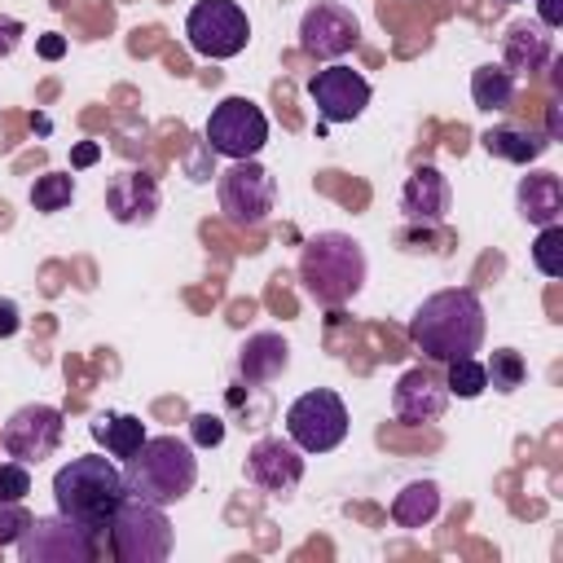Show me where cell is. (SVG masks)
<instances>
[{"label": "cell", "instance_id": "cell-1", "mask_svg": "<svg viewBox=\"0 0 563 563\" xmlns=\"http://www.w3.org/2000/svg\"><path fill=\"white\" fill-rule=\"evenodd\" d=\"M484 303L471 286H453V290H435L427 295L413 317H409V339L413 347L435 361V365H449L457 356H475L479 343H484Z\"/></svg>", "mask_w": 563, "mask_h": 563}, {"label": "cell", "instance_id": "cell-2", "mask_svg": "<svg viewBox=\"0 0 563 563\" xmlns=\"http://www.w3.org/2000/svg\"><path fill=\"white\" fill-rule=\"evenodd\" d=\"M128 497V484H123V471L101 457V453H84V457H70L57 475H53V506L57 515L75 519L79 528H88L92 537L110 528L119 501Z\"/></svg>", "mask_w": 563, "mask_h": 563}, {"label": "cell", "instance_id": "cell-3", "mask_svg": "<svg viewBox=\"0 0 563 563\" xmlns=\"http://www.w3.org/2000/svg\"><path fill=\"white\" fill-rule=\"evenodd\" d=\"M365 246L352 233H312L299 251V282L308 290V299H317L321 308H343L361 295L365 286Z\"/></svg>", "mask_w": 563, "mask_h": 563}, {"label": "cell", "instance_id": "cell-4", "mask_svg": "<svg viewBox=\"0 0 563 563\" xmlns=\"http://www.w3.org/2000/svg\"><path fill=\"white\" fill-rule=\"evenodd\" d=\"M123 484L132 497H145L167 510L198 484V457L176 435H145V444L123 466Z\"/></svg>", "mask_w": 563, "mask_h": 563}, {"label": "cell", "instance_id": "cell-5", "mask_svg": "<svg viewBox=\"0 0 563 563\" xmlns=\"http://www.w3.org/2000/svg\"><path fill=\"white\" fill-rule=\"evenodd\" d=\"M172 519L145 497H123L110 519V550L119 563H163L172 554Z\"/></svg>", "mask_w": 563, "mask_h": 563}, {"label": "cell", "instance_id": "cell-6", "mask_svg": "<svg viewBox=\"0 0 563 563\" xmlns=\"http://www.w3.org/2000/svg\"><path fill=\"white\" fill-rule=\"evenodd\" d=\"M286 435L299 453H330L343 444L347 435V405L339 391L330 387H317V391H303L299 400H290L286 409Z\"/></svg>", "mask_w": 563, "mask_h": 563}, {"label": "cell", "instance_id": "cell-7", "mask_svg": "<svg viewBox=\"0 0 563 563\" xmlns=\"http://www.w3.org/2000/svg\"><path fill=\"white\" fill-rule=\"evenodd\" d=\"M185 40H189V48L198 57L224 62V57H238L246 48L251 22H246L238 0H198L185 13Z\"/></svg>", "mask_w": 563, "mask_h": 563}, {"label": "cell", "instance_id": "cell-8", "mask_svg": "<svg viewBox=\"0 0 563 563\" xmlns=\"http://www.w3.org/2000/svg\"><path fill=\"white\" fill-rule=\"evenodd\" d=\"M202 136H207L211 154H224L233 163L238 158H255L264 150V141H268V119H264V110L251 97H224L211 110Z\"/></svg>", "mask_w": 563, "mask_h": 563}, {"label": "cell", "instance_id": "cell-9", "mask_svg": "<svg viewBox=\"0 0 563 563\" xmlns=\"http://www.w3.org/2000/svg\"><path fill=\"white\" fill-rule=\"evenodd\" d=\"M220 211L229 216V224L238 229H255L268 220V211L277 207V180L268 167H260L255 158H238L229 172H220Z\"/></svg>", "mask_w": 563, "mask_h": 563}, {"label": "cell", "instance_id": "cell-10", "mask_svg": "<svg viewBox=\"0 0 563 563\" xmlns=\"http://www.w3.org/2000/svg\"><path fill=\"white\" fill-rule=\"evenodd\" d=\"M18 559L22 563H92L97 537L66 515H44V519H31L22 528Z\"/></svg>", "mask_w": 563, "mask_h": 563}, {"label": "cell", "instance_id": "cell-11", "mask_svg": "<svg viewBox=\"0 0 563 563\" xmlns=\"http://www.w3.org/2000/svg\"><path fill=\"white\" fill-rule=\"evenodd\" d=\"M62 431H66V418H62V409L57 405H22L18 413H9V422H4V453L13 457V462H44V457H53L57 453V444H62Z\"/></svg>", "mask_w": 563, "mask_h": 563}, {"label": "cell", "instance_id": "cell-12", "mask_svg": "<svg viewBox=\"0 0 563 563\" xmlns=\"http://www.w3.org/2000/svg\"><path fill=\"white\" fill-rule=\"evenodd\" d=\"M308 97H312L321 123H352L369 106V79L352 66H325L308 79Z\"/></svg>", "mask_w": 563, "mask_h": 563}, {"label": "cell", "instance_id": "cell-13", "mask_svg": "<svg viewBox=\"0 0 563 563\" xmlns=\"http://www.w3.org/2000/svg\"><path fill=\"white\" fill-rule=\"evenodd\" d=\"M356 40H361V22H356L343 4L321 0V4H312V9L299 18V48L312 53V57L334 62V57L352 53Z\"/></svg>", "mask_w": 563, "mask_h": 563}, {"label": "cell", "instance_id": "cell-14", "mask_svg": "<svg viewBox=\"0 0 563 563\" xmlns=\"http://www.w3.org/2000/svg\"><path fill=\"white\" fill-rule=\"evenodd\" d=\"M444 405H449V387H444V378H440L435 369H427V365L405 369V374L396 378V387H391V413H396L400 422H409V427L440 422Z\"/></svg>", "mask_w": 563, "mask_h": 563}, {"label": "cell", "instance_id": "cell-15", "mask_svg": "<svg viewBox=\"0 0 563 563\" xmlns=\"http://www.w3.org/2000/svg\"><path fill=\"white\" fill-rule=\"evenodd\" d=\"M246 479L264 493H290L303 479V453L290 440H255L246 453Z\"/></svg>", "mask_w": 563, "mask_h": 563}, {"label": "cell", "instance_id": "cell-16", "mask_svg": "<svg viewBox=\"0 0 563 563\" xmlns=\"http://www.w3.org/2000/svg\"><path fill=\"white\" fill-rule=\"evenodd\" d=\"M449 207H453V189H449L444 172L431 163L413 167L409 180L400 185V211L409 224H440L449 216Z\"/></svg>", "mask_w": 563, "mask_h": 563}, {"label": "cell", "instance_id": "cell-17", "mask_svg": "<svg viewBox=\"0 0 563 563\" xmlns=\"http://www.w3.org/2000/svg\"><path fill=\"white\" fill-rule=\"evenodd\" d=\"M106 211L119 224H150L158 211V185L145 172H119L106 185Z\"/></svg>", "mask_w": 563, "mask_h": 563}, {"label": "cell", "instance_id": "cell-18", "mask_svg": "<svg viewBox=\"0 0 563 563\" xmlns=\"http://www.w3.org/2000/svg\"><path fill=\"white\" fill-rule=\"evenodd\" d=\"M286 365H290V343H286L277 330L251 334V339L242 343V352H238V374H242V383H251V387L277 383V378L286 374Z\"/></svg>", "mask_w": 563, "mask_h": 563}, {"label": "cell", "instance_id": "cell-19", "mask_svg": "<svg viewBox=\"0 0 563 563\" xmlns=\"http://www.w3.org/2000/svg\"><path fill=\"white\" fill-rule=\"evenodd\" d=\"M515 202H519V216L537 229L545 224H559L563 216V180L554 172H528L515 189Z\"/></svg>", "mask_w": 563, "mask_h": 563}, {"label": "cell", "instance_id": "cell-20", "mask_svg": "<svg viewBox=\"0 0 563 563\" xmlns=\"http://www.w3.org/2000/svg\"><path fill=\"white\" fill-rule=\"evenodd\" d=\"M501 53H506V70L510 75H532L554 57V35L541 22H515L506 31Z\"/></svg>", "mask_w": 563, "mask_h": 563}, {"label": "cell", "instance_id": "cell-21", "mask_svg": "<svg viewBox=\"0 0 563 563\" xmlns=\"http://www.w3.org/2000/svg\"><path fill=\"white\" fill-rule=\"evenodd\" d=\"M440 515V488L435 479H409L396 497H391V519L396 528H422Z\"/></svg>", "mask_w": 563, "mask_h": 563}, {"label": "cell", "instance_id": "cell-22", "mask_svg": "<svg viewBox=\"0 0 563 563\" xmlns=\"http://www.w3.org/2000/svg\"><path fill=\"white\" fill-rule=\"evenodd\" d=\"M92 440L106 444L110 457H132L141 444H145V422L132 418V413H97L92 418Z\"/></svg>", "mask_w": 563, "mask_h": 563}, {"label": "cell", "instance_id": "cell-23", "mask_svg": "<svg viewBox=\"0 0 563 563\" xmlns=\"http://www.w3.org/2000/svg\"><path fill=\"white\" fill-rule=\"evenodd\" d=\"M479 141H484L488 154H497L506 163H532V158H541L550 150V136L528 132V128H488Z\"/></svg>", "mask_w": 563, "mask_h": 563}, {"label": "cell", "instance_id": "cell-24", "mask_svg": "<svg viewBox=\"0 0 563 563\" xmlns=\"http://www.w3.org/2000/svg\"><path fill=\"white\" fill-rule=\"evenodd\" d=\"M471 97L479 110H510L515 106V75L506 66H475L471 70Z\"/></svg>", "mask_w": 563, "mask_h": 563}, {"label": "cell", "instance_id": "cell-25", "mask_svg": "<svg viewBox=\"0 0 563 563\" xmlns=\"http://www.w3.org/2000/svg\"><path fill=\"white\" fill-rule=\"evenodd\" d=\"M484 378H488V387H493V391L510 396V391H519V387H523L528 365H523V356H519L515 347H497V352L484 361Z\"/></svg>", "mask_w": 563, "mask_h": 563}, {"label": "cell", "instance_id": "cell-26", "mask_svg": "<svg viewBox=\"0 0 563 563\" xmlns=\"http://www.w3.org/2000/svg\"><path fill=\"white\" fill-rule=\"evenodd\" d=\"M70 198H75V176H66V172H44L31 185V207L35 211H66Z\"/></svg>", "mask_w": 563, "mask_h": 563}, {"label": "cell", "instance_id": "cell-27", "mask_svg": "<svg viewBox=\"0 0 563 563\" xmlns=\"http://www.w3.org/2000/svg\"><path fill=\"white\" fill-rule=\"evenodd\" d=\"M444 387H449V396H462V400H475V396H484V391H488V378H484V361H475V356H457V361H449Z\"/></svg>", "mask_w": 563, "mask_h": 563}, {"label": "cell", "instance_id": "cell-28", "mask_svg": "<svg viewBox=\"0 0 563 563\" xmlns=\"http://www.w3.org/2000/svg\"><path fill=\"white\" fill-rule=\"evenodd\" d=\"M532 264L545 277H563V224H545L532 242Z\"/></svg>", "mask_w": 563, "mask_h": 563}, {"label": "cell", "instance_id": "cell-29", "mask_svg": "<svg viewBox=\"0 0 563 563\" xmlns=\"http://www.w3.org/2000/svg\"><path fill=\"white\" fill-rule=\"evenodd\" d=\"M31 493V471L26 462H4L0 466V501H22Z\"/></svg>", "mask_w": 563, "mask_h": 563}, {"label": "cell", "instance_id": "cell-30", "mask_svg": "<svg viewBox=\"0 0 563 563\" xmlns=\"http://www.w3.org/2000/svg\"><path fill=\"white\" fill-rule=\"evenodd\" d=\"M189 435L198 449H216L224 440V418L220 413H194L189 418Z\"/></svg>", "mask_w": 563, "mask_h": 563}, {"label": "cell", "instance_id": "cell-31", "mask_svg": "<svg viewBox=\"0 0 563 563\" xmlns=\"http://www.w3.org/2000/svg\"><path fill=\"white\" fill-rule=\"evenodd\" d=\"M26 523H31V515L22 510V501H0V545H18Z\"/></svg>", "mask_w": 563, "mask_h": 563}, {"label": "cell", "instance_id": "cell-32", "mask_svg": "<svg viewBox=\"0 0 563 563\" xmlns=\"http://www.w3.org/2000/svg\"><path fill=\"white\" fill-rule=\"evenodd\" d=\"M22 35H26V26L18 22V18H9V13H0V57H9L18 44H22Z\"/></svg>", "mask_w": 563, "mask_h": 563}, {"label": "cell", "instance_id": "cell-33", "mask_svg": "<svg viewBox=\"0 0 563 563\" xmlns=\"http://www.w3.org/2000/svg\"><path fill=\"white\" fill-rule=\"evenodd\" d=\"M18 325H22L18 303H13V299H0V339H13V334H18Z\"/></svg>", "mask_w": 563, "mask_h": 563}, {"label": "cell", "instance_id": "cell-34", "mask_svg": "<svg viewBox=\"0 0 563 563\" xmlns=\"http://www.w3.org/2000/svg\"><path fill=\"white\" fill-rule=\"evenodd\" d=\"M537 13H541L537 22H541L545 31H554V26L563 22V0H541V4H537Z\"/></svg>", "mask_w": 563, "mask_h": 563}, {"label": "cell", "instance_id": "cell-35", "mask_svg": "<svg viewBox=\"0 0 563 563\" xmlns=\"http://www.w3.org/2000/svg\"><path fill=\"white\" fill-rule=\"evenodd\" d=\"M62 53H66V40H62V35H44V40H40V57H48V62H57Z\"/></svg>", "mask_w": 563, "mask_h": 563}, {"label": "cell", "instance_id": "cell-36", "mask_svg": "<svg viewBox=\"0 0 563 563\" xmlns=\"http://www.w3.org/2000/svg\"><path fill=\"white\" fill-rule=\"evenodd\" d=\"M88 163H97V145H79L75 150V167H88Z\"/></svg>", "mask_w": 563, "mask_h": 563}]
</instances>
